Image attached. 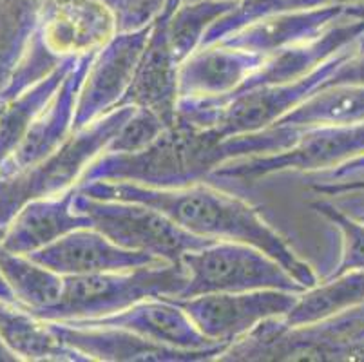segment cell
<instances>
[{"label":"cell","instance_id":"obj_1","mask_svg":"<svg viewBox=\"0 0 364 362\" xmlns=\"http://www.w3.org/2000/svg\"><path fill=\"white\" fill-rule=\"evenodd\" d=\"M299 127L272 125L248 134L223 136L176 122L152 144L136 152H104L98 156L80 183L122 181L151 188H183L203 183L221 165L252 156L283 151L296 139Z\"/></svg>","mask_w":364,"mask_h":362},{"label":"cell","instance_id":"obj_2","mask_svg":"<svg viewBox=\"0 0 364 362\" xmlns=\"http://www.w3.org/2000/svg\"><path fill=\"white\" fill-rule=\"evenodd\" d=\"M78 191L92 198L136 201L154 207L200 238L252 245L279 261L306 290L321 281L314 268L261 218L256 207L228 192L205 183L183 188H151L122 181H85L78 183Z\"/></svg>","mask_w":364,"mask_h":362},{"label":"cell","instance_id":"obj_3","mask_svg":"<svg viewBox=\"0 0 364 362\" xmlns=\"http://www.w3.org/2000/svg\"><path fill=\"white\" fill-rule=\"evenodd\" d=\"M218 361H364V303L309 324L268 319L228 344Z\"/></svg>","mask_w":364,"mask_h":362},{"label":"cell","instance_id":"obj_4","mask_svg":"<svg viewBox=\"0 0 364 362\" xmlns=\"http://www.w3.org/2000/svg\"><path fill=\"white\" fill-rule=\"evenodd\" d=\"M132 111V105L117 107L87 127L73 132L42 161L8 178H0V227H6L13 215L33 199L62 194L78 187L89 165L104 154Z\"/></svg>","mask_w":364,"mask_h":362},{"label":"cell","instance_id":"obj_5","mask_svg":"<svg viewBox=\"0 0 364 362\" xmlns=\"http://www.w3.org/2000/svg\"><path fill=\"white\" fill-rule=\"evenodd\" d=\"M187 284L181 263H160L120 272L64 275L60 301L35 312L42 321H80L127 310L151 297H178Z\"/></svg>","mask_w":364,"mask_h":362},{"label":"cell","instance_id":"obj_6","mask_svg":"<svg viewBox=\"0 0 364 362\" xmlns=\"http://www.w3.org/2000/svg\"><path fill=\"white\" fill-rule=\"evenodd\" d=\"M114 33L117 15L104 0H44L24 62L44 76L65 60L97 53Z\"/></svg>","mask_w":364,"mask_h":362},{"label":"cell","instance_id":"obj_7","mask_svg":"<svg viewBox=\"0 0 364 362\" xmlns=\"http://www.w3.org/2000/svg\"><path fill=\"white\" fill-rule=\"evenodd\" d=\"M187 284L178 299L203 294L252 290H287L303 294L306 288L272 255L237 241H214L181 259Z\"/></svg>","mask_w":364,"mask_h":362},{"label":"cell","instance_id":"obj_8","mask_svg":"<svg viewBox=\"0 0 364 362\" xmlns=\"http://www.w3.org/2000/svg\"><path fill=\"white\" fill-rule=\"evenodd\" d=\"M75 207L91 218L92 228L117 245L151 254L165 263H181L187 252L214 243V239L187 232L158 208L136 201L92 198L76 187Z\"/></svg>","mask_w":364,"mask_h":362},{"label":"cell","instance_id":"obj_9","mask_svg":"<svg viewBox=\"0 0 364 362\" xmlns=\"http://www.w3.org/2000/svg\"><path fill=\"white\" fill-rule=\"evenodd\" d=\"M364 154V122L350 125L299 127L296 139L283 151L252 156L221 165L210 178L256 181L270 174L299 171L316 174Z\"/></svg>","mask_w":364,"mask_h":362},{"label":"cell","instance_id":"obj_10","mask_svg":"<svg viewBox=\"0 0 364 362\" xmlns=\"http://www.w3.org/2000/svg\"><path fill=\"white\" fill-rule=\"evenodd\" d=\"M297 297L296 292L252 290L171 299L187 312L205 337L214 343L232 344L263 321L284 317L297 303Z\"/></svg>","mask_w":364,"mask_h":362},{"label":"cell","instance_id":"obj_11","mask_svg":"<svg viewBox=\"0 0 364 362\" xmlns=\"http://www.w3.org/2000/svg\"><path fill=\"white\" fill-rule=\"evenodd\" d=\"M152 24L140 29L114 33L92 58L76 102L75 131L120 107L132 82Z\"/></svg>","mask_w":364,"mask_h":362},{"label":"cell","instance_id":"obj_12","mask_svg":"<svg viewBox=\"0 0 364 362\" xmlns=\"http://www.w3.org/2000/svg\"><path fill=\"white\" fill-rule=\"evenodd\" d=\"M62 343L80 351L89 361L100 362H205L218 361L227 348L187 351L152 343L131 330L117 326L48 321Z\"/></svg>","mask_w":364,"mask_h":362},{"label":"cell","instance_id":"obj_13","mask_svg":"<svg viewBox=\"0 0 364 362\" xmlns=\"http://www.w3.org/2000/svg\"><path fill=\"white\" fill-rule=\"evenodd\" d=\"M95 55L97 53H89L76 58L60 87L36 116L21 144L0 164V178H8L42 161L75 132L76 102Z\"/></svg>","mask_w":364,"mask_h":362},{"label":"cell","instance_id":"obj_14","mask_svg":"<svg viewBox=\"0 0 364 362\" xmlns=\"http://www.w3.org/2000/svg\"><path fill=\"white\" fill-rule=\"evenodd\" d=\"M28 255L33 261L58 272L60 275L120 272L165 263L145 252L120 247L92 227L69 232L55 243Z\"/></svg>","mask_w":364,"mask_h":362},{"label":"cell","instance_id":"obj_15","mask_svg":"<svg viewBox=\"0 0 364 362\" xmlns=\"http://www.w3.org/2000/svg\"><path fill=\"white\" fill-rule=\"evenodd\" d=\"M364 9V2L357 4H332L323 8L299 9L267 16L237 29L220 40L221 44L247 49L268 56L294 46L304 44L323 35L337 20Z\"/></svg>","mask_w":364,"mask_h":362},{"label":"cell","instance_id":"obj_16","mask_svg":"<svg viewBox=\"0 0 364 362\" xmlns=\"http://www.w3.org/2000/svg\"><path fill=\"white\" fill-rule=\"evenodd\" d=\"M71 323L125 328L149 339L152 343L176 348V350L201 351L228 346V344L214 343L205 337L193 319L188 317L187 312L171 297L145 299L117 314L97 319H80Z\"/></svg>","mask_w":364,"mask_h":362},{"label":"cell","instance_id":"obj_17","mask_svg":"<svg viewBox=\"0 0 364 362\" xmlns=\"http://www.w3.org/2000/svg\"><path fill=\"white\" fill-rule=\"evenodd\" d=\"M180 60L168 44L165 18L158 16L152 22L151 35L145 46L132 82L125 92L122 105L149 109L156 112L167 125L176 122L180 102Z\"/></svg>","mask_w":364,"mask_h":362},{"label":"cell","instance_id":"obj_18","mask_svg":"<svg viewBox=\"0 0 364 362\" xmlns=\"http://www.w3.org/2000/svg\"><path fill=\"white\" fill-rule=\"evenodd\" d=\"M267 56L227 44L198 48L180 64V98H223L236 92Z\"/></svg>","mask_w":364,"mask_h":362},{"label":"cell","instance_id":"obj_19","mask_svg":"<svg viewBox=\"0 0 364 362\" xmlns=\"http://www.w3.org/2000/svg\"><path fill=\"white\" fill-rule=\"evenodd\" d=\"M76 187L48 198L33 199L6 225L0 247L15 254H33L69 232L92 227L89 215L75 207Z\"/></svg>","mask_w":364,"mask_h":362},{"label":"cell","instance_id":"obj_20","mask_svg":"<svg viewBox=\"0 0 364 362\" xmlns=\"http://www.w3.org/2000/svg\"><path fill=\"white\" fill-rule=\"evenodd\" d=\"M0 341L21 361L91 362L56 337L48 321L0 299Z\"/></svg>","mask_w":364,"mask_h":362},{"label":"cell","instance_id":"obj_21","mask_svg":"<svg viewBox=\"0 0 364 362\" xmlns=\"http://www.w3.org/2000/svg\"><path fill=\"white\" fill-rule=\"evenodd\" d=\"M75 62L76 58L65 60L42 80L29 85L28 89H24L13 98L2 102V111H0V164L15 151L16 145L21 144V139L24 138L36 116L41 115L42 109L48 105L56 89L60 87Z\"/></svg>","mask_w":364,"mask_h":362},{"label":"cell","instance_id":"obj_22","mask_svg":"<svg viewBox=\"0 0 364 362\" xmlns=\"http://www.w3.org/2000/svg\"><path fill=\"white\" fill-rule=\"evenodd\" d=\"M0 274L8 283L16 304L31 314L55 307L64 292V275L0 247Z\"/></svg>","mask_w":364,"mask_h":362},{"label":"cell","instance_id":"obj_23","mask_svg":"<svg viewBox=\"0 0 364 362\" xmlns=\"http://www.w3.org/2000/svg\"><path fill=\"white\" fill-rule=\"evenodd\" d=\"M363 303L364 268L321 279L316 287L299 294L297 303L283 319L287 324L317 323Z\"/></svg>","mask_w":364,"mask_h":362},{"label":"cell","instance_id":"obj_24","mask_svg":"<svg viewBox=\"0 0 364 362\" xmlns=\"http://www.w3.org/2000/svg\"><path fill=\"white\" fill-rule=\"evenodd\" d=\"M364 122V87L333 85L314 92L301 105L284 115L274 125L316 127V125H350Z\"/></svg>","mask_w":364,"mask_h":362},{"label":"cell","instance_id":"obj_25","mask_svg":"<svg viewBox=\"0 0 364 362\" xmlns=\"http://www.w3.org/2000/svg\"><path fill=\"white\" fill-rule=\"evenodd\" d=\"M232 0H185L172 13H161L168 44L180 62L193 55L218 20L236 8Z\"/></svg>","mask_w":364,"mask_h":362},{"label":"cell","instance_id":"obj_26","mask_svg":"<svg viewBox=\"0 0 364 362\" xmlns=\"http://www.w3.org/2000/svg\"><path fill=\"white\" fill-rule=\"evenodd\" d=\"M357 2H364V0H240L232 11L218 20L216 24L208 29L200 48L218 44L225 36L232 35L237 29L267 16L332 4H357Z\"/></svg>","mask_w":364,"mask_h":362},{"label":"cell","instance_id":"obj_27","mask_svg":"<svg viewBox=\"0 0 364 362\" xmlns=\"http://www.w3.org/2000/svg\"><path fill=\"white\" fill-rule=\"evenodd\" d=\"M310 207L323 215L341 235V255L336 267L321 279L336 277L352 270L364 268V221L353 218L352 214L344 212L333 201L328 199H317L310 201Z\"/></svg>","mask_w":364,"mask_h":362},{"label":"cell","instance_id":"obj_28","mask_svg":"<svg viewBox=\"0 0 364 362\" xmlns=\"http://www.w3.org/2000/svg\"><path fill=\"white\" fill-rule=\"evenodd\" d=\"M168 125L156 112L149 109L134 107L127 119L124 122L105 152H136L152 144Z\"/></svg>","mask_w":364,"mask_h":362},{"label":"cell","instance_id":"obj_29","mask_svg":"<svg viewBox=\"0 0 364 362\" xmlns=\"http://www.w3.org/2000/svg\"><path fill=\"white\" fill-rule=\"evenodd\" d=\"M333 85H359L364 87V49L357 48L326 80L324 87ZM323 87V89H324Z\"/></svg>","mask_w":364,"mask_h":362},{"label":"cell","instance_id":"obj_30","mask_svg":"<svg viewBox=\"0 0 364 362\" xmlns=\"http://www.w3.org/2000/svg\"><path fill=\"white\" fill-rule=\"evenodd\" d=\"M364 178V154L355 156V158L337 165V167L321 171L312 174L309 183H333V181H348V179Z\"/></svg>","mask_w":364,"mask_h":362},{"label":"cell","instance_id":"obj_31","mask_svg":"<svg viewBox=\"0 0 364 362\" xmlns=\"http://www.w3.org/2000/svg\"><path fill=\"white\" fill-rule=\"evenodd\" d=\"M316 194L343 196L350 192H364V178L348 179V181H333V183H309Z\"/></svg>","mask_w":364,"mask_h":362},{"label":"cell","instance_id":"obj_32","mask_svg":"<svg viewBox=\"0 0 364 362\" xmlns=\"http://www.w3.org/2000/svg\"><path fill=\"white\" fill-rule=\"evenodd\" d=\"M339 205L343 211L346 212H357V211H364V199L363 198H352V199H343V201H339Z\"/></svg>","mask_w":364,"mask_h":362},{"label":"cell","instance_id":"obj_33","mask_svg":"<svg viewBox=\"0 0 364 362\" xmlns=\"http://www.w3.org/2000/svg\"><path fill=\"white\" fill-rule=\"evenodd\" d=\"M346 212V211H344ZM348 214H352L353 218H357V219H360V221H364V211H357V212H348Z\"/></svg>","mask_w":364,"mask_h":362},{"label":"cell","instance_id":"obj_34","mask_svg":"<svg viewBox=\"0 0 364 362\" xmlns=\"http://www.w3.org/2000/svg\"><path fill=\"white\" fill-rule=\"evenodd\" d=\"M357 48H359V49H364V35L360 36L359 40H357Z\"/></svg>","mask_w":364,"mask_h":362},{"label":"cell","instance_id":"obj_35","mask_svg":"<svg viewBox=\"0 0 364 362\" xmlns=\"http://www.w3.org/2000/svg\"><path fill=\"white\" fill-rule=\"evenodd\" d=\"M0 111H2V100H0Z\"/></svg>","mask_w":364,"mask_h":362},{"label":"cell","instance_id":"obj_36","mask_svg":"<svg viewBox=\"0 0 364 362\" xmlns=\"http://www.w3.org/2000/svg\"><path fill=\"white\" fill-rule=\"evenodd\" d=\"M181 2H185V0H181ZM232 2H240V0H232Z\"/></svg>","mask_w":364,"mask_h":362}]
</instances>
